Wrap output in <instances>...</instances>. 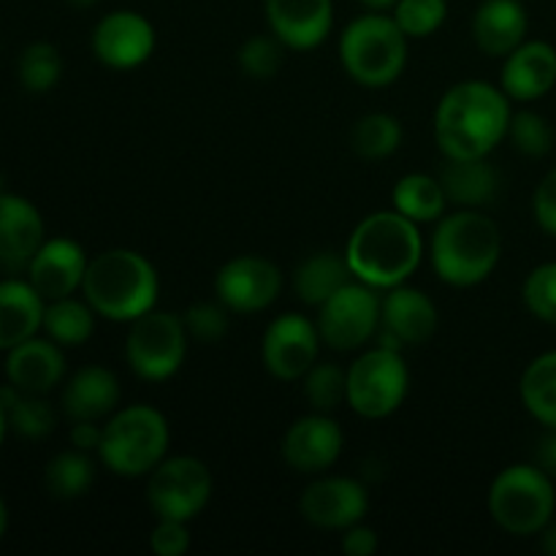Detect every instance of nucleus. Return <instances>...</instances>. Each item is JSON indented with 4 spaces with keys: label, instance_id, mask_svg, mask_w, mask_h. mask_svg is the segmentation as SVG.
I'll return each instance as SVG.
<instances>
[{
    "label": "nucleus",
    "instance_id": "8",
    "mask_svg": "<svg viewBox=\"0 0 556 556\" xmlns=\"http://www.w3.org/2000/svg\"><path fill=\"white\" fill-rule=\"evenodd\" d=\"M410 389L402 351L375 345L348 367V405L356 416L378 421L400 410Z\"/></svg>",
    "mask_w": 556,
    "mask_h": 556
},
{
    "label": "nucleus",
    "instance_id": "12",
    "mask_svg": "<svg viewBox=\"0 0 556 556\" xmlns=\"http://www.w3.org/2000/svg\"><path fill=\"white\" fill-rule=\"evenodd\" d=\"M282 291V271L261 255H237L215 275L217 302L231 313L250 315L271 307Z\"/></svg>",
    "mask_w": 556,
    "mask_h": 556
},
{
    "label": "nucleus",
    "instance_id": "11",
    "mask_svg": "<svg viewBox=\"0 0 556 556\" xmlns=\"http://www.w3.org/2000/svg\"><path fill=\"white\" fill-rule=\"evenodd\" d=\"M380 302L383 299L367 282L351 280L348 286H342L334 296H329L318 307L315 326H318L324 345L342 353L367 345L378 334Z\"/></svg>",
    "mask_w": 556,
    "mask_h": 556
},
{
    "label": "nucleus",
    "instance_id": "28",
    "mask_svg": "<svg viewBox=\"0 0 556 556\" xmlns=\"http://www.w3.org/2000/svg\"><path fill=\"white\" fill-rule=\"evenodd\" d=\"M394 210L410 217L413 223H432L445 215L448 195H445L443 182L429 174H407L394 185Z\"/></svg>",
    "mask_w": 556,
    "mask_h": 556
},
{
    "label": "nucleus",
    "instance_id": "9",
    "mask_svg": "<svg viewBox=\"0 0 556 556\" xmlns=\"http://www.w3.org/2000/svg\"><path fill=\"white\" fill-rule=\"evenodd\" d=\"M188 340L190 334L179 315L150 309L130 320L125 358L141 380L161 383L179 372L188 353Z\"/></svg>",
    "mask_w": 556,
    "mask_h": 556
},
{
    "label": "nucleus",
    "instance_id": "47",
    "mask_svg": "<svg viewBox=\"0 0 556 556\" xmlns=\"http://www.w3.org/2000/svg\"><path fill=\"white\" fill-rule=\"evenodd\" d=\"M358 5H364L367 11H389L394 9L396 0H356Z\"/></svg>",
    "mask_w": 556,
    "mask_h": 556
},
{
    "label": "nucleus",
    "instance_id": "36",
    "mask_svg": "<svg viewBox=\"0 0 556 556\" xmlns=\"http://www.w3.org/2000/svg\"><path fill=\"white\" fill-rule=\"evenodd\" d=\"M508 139L527 157H546L554 150V128L543 114L530 112V109L514 112L508 125Z\"/></svg>",
    "mask_w": 556,
    "mask_h": 556
},
{
    "label": "nucleus",
    "instance_id": "5",
    "mask_svg": "<svg viewBox=\"0 0 556 556\" xmlns=\"http://www.w3.org/2000/svg\"><path fill=\"white\" fill-rule=\"evenodd\" d=\"M340 60L356 85L389 87L407 65V36L386 11L356 16L340 36Z\"/></svg>",
    "mask_w": 556,
    "mask_h": 556
},
{
    "label": "nucleus",
    "instance_id": "19",
    "mask_svg": "<svg viewBox=\"0 0 556 556\" xmlns=\"http://www.w3.org/2000/svg\"><path fill=\"white\" fill-rule=\"evenodd\" d=\"M87 255L79 242L68 237H54L38 248L27 264V280L30 286L41 293L47 302L54 299L74 296L85 282L87 271Z\"/></svg>",
    "mask_w": 556,
    "mask_h": 556
},
{
    "label": "nucleus",
    "instance_id": "22",
    "mask_svg": "<svg viewBox=\"0 0 556 556\" xmlns=\"http://www.w3.org/2000/svg\"><path fill=\"white\" fill-rule=\"evenodd\" d=\"M5 378L11 386L27 394H49L65 375L63 348L54 340H30L20 342L16 348L5 351Z\"/></svg>",
    "mask_w": 556,
    "mask_h": 556
},
{
    "label": "nucleus",
    "instance_id": "44",
    "mask_svg": "<svg viewBox=\"0 0 556 556\" xmlns=\"http://www.w3.org/2000/svg\"><path fill=\"white\" fill-rule=\"evenodd\" d=\"M103 440V427H98V421H74L71 427V445L79 451H98Z\"/></svg>",
    "mask_w": 556,
    "mask_h": 556
},
{
    "label": "nucleus",
    "instance_id": "16",
    "mask_svg": "<svg viewBox=\"0 0 556 556\" xmlns=\"http://www.w3.org/2000/svg\"><path fill=\"white\" fill-rule=\"evenodd\" d=\"M369 497L364 483L345 476H326L309 483L299 500L304 519L320 530H342L358 525L367 516Z\"/></svg>",
    "mask_w": 556,
    "mask_h": 556
},
{
    "label": "nucleus",
    "instance_id": "40",
    "mask_svg": "<svg viewBox=\"0 0 556 556\" xmlns=\"http://www.w3.org/2000/svg\"><path fill=\"white\" fill-rule=\"evenodd\" d=\"M228 315H231V309L223 302H199L182 315V320L190 340L201 342V345H212V342H220L228 334Z\"/></svg>",
    "mask_w": 556,
    "mask_h": 556
},
{
    "label": "nucleus",
    "instance_id": "23",
    "mask_svg": "<svg viewBox=\"0 0 556 556\" xmlns=\"http://www.w3.org/2000/svg\"><path fill=\"white\" fill-rule=\"evenodd\" d=\"M530 16L521 0H483L472 16V41L489 58H508L527 41Z\"/></svg>",
    "mask_w": 556,
    "mask_h": 556
},
{
    "label": "nucleus",
    "instance_id": "43",
    "mask_svg": "<svg viewBox=\"0 0 556 556\" xmlns=\"http://www.w3.org/2000/svg\"><path fill=\"white\" fill-rule=\"evenodd\" d=\"M342 552L348 556H375L378 554V535L372 527H364L358 521V525L348 527L342 535Z\"/></svg>",
    "mask_w": 556,
    "mask_h": 556
},
{
    "label": "nucleus",
    "instance_id": "38",
    "mask_svg": "<svg viewBox=\"0 0 556 556\" xmlns=\"http://www.w3.org/2000/svg\"><path fill=\"white\" fill-rule=\"evenodd\" d=\"M527 309L543 324L556 326V261L535 266L521 288Z\"/></svg>",
    "mask_w": 556,
    "mask_h": 556
},
{
    "label": "nucleus",
    "instance_id": "1",
    "mask_svg": "<svg viewBox=\"0 0 556 556\" xmlns=\"http://www.w3.org/2000/svg\"><path fill=\"white\" fill-rule=\"evenodd\" d=\"M510 98L503 87L467 79L451 87L434 112V141L445 157H489L508 136Z\"/></svg>",
    "mask_w": 556,
    "mask_h": 556
},
{
    "label": "nucleus",
    "instance_id": "35",
    "mask_svg": "<svg viewBox=\"0 0 556 556\" xmlns=\"http://www.w3.org/2000/svg\"><path fill=\"white\" fill-rule=\"evenodd\" d=\"M304 396L315 413H334L348 402V372L331 362H315L304 375Z\"/></svg>",
    "mask_w": 556,
    "mask_h": 556
},
{
    "label": "nucleus",
    "instance_id": "15",
    "mask_svg": "<svg viewBox=\"0 0 556 556\" xmlns=\"http://www.w3.org/2000/svg\"><path fill=\"white\" fill-rule=\"evenodd\" d=\"M92 52L106 68H139L155 52V27L136 11H112L92 30Z\"/></svg>",
    "mask_w": 556,
    "mask_h": 556
},
{
    "label": "nucleus",
    "instance_id": "27",
    "mask_svg": "<svg viewBox=\"0 0 556 556\" xmlns=\"http://www.w3.org/2000/svg\"><path fill=\"white\" fill-rule=\"evenodd\" d=\"M353 280L345 255L315 253L304 258L293 271V291L309 307H320L329 296H334L342 286Z\"/></svg>",
    "mask_w": 556,
    "mask_h": 556
},
{
    "label": "nucleus",
    "instance_id": "32",
    "mask_svg": "<svg viewBox=\"0 0 556 556\" xmlns=\"http://www.w3.org/2000/svg\"><path fill=\"white\" fill-rule=\"evenodd\" d=\"M96 481V465L87 451H63L43 470V486L54 500H79Z\"/></svg>",
    "mask_w": 556,
    "mask_h": 556
},
{
    "label": "nucleus",
    "instance_id": "4",
    "mask_svg": "<svg viewBox=\"0 0 556 556\" xmlns=\"http://www.w3.org/2000/svg\"><path fill=\"white\" fill-rule=\"evenodd\" d=\"M503 237L497 223L478 210H459L440 217L432 233V266L443 282L472 288L500 264Z\"/></svg>",
    "mask_w": 556,
    "mask_h": 556
},
{
    "label": "nucleus",
    "instance_id": "20",
    "mask_svg": "<svg viewBox=\"0 0 556 556\" xmlns=\"http://www.w3.org/2000/svg\"><path fill=\"white\" fill-rule=\"evenodd\" d=\"M43 242L47 231L36 204L0 190V266L9 271L27 269Z\"/></svg>",
    "mask_w": 556,
    "mask_h": 556
},
{
    "label": "nucleus",
    "instance_id": "3",
    "mask_svg": "<svg viewBox=\"0 0 556 556\" xmlns=\"http://www.w3.org/2000/svg\"><path fill=\"white\" fill-rule=\"evenodd\" d=\"M157 291L161 282L155 266L136 250L123 248L96 255L87 264L81 282L87 304L96 309V315L114 324H130L139 315L155 309Z\"/></svg>",
    "mask_w": 556,
    "mask_h": 556
},
{
    "label": "nucleus",
    "instance_id": "17",
    "mask_svg": "<svg viewBox=\"0 0 556 556\" xmlns=\"http://www.w3.org/2000/svg\"><path fill=\"white\" fill-rule=\"evenodd\" d=\"M342 445H345V434L340 424L329 413L313 410L288 427L282 438V459L302 476H318L340 459Z\"/></svg>",
    "mask_w": 556,
    "mask_h": 556
},
{
    "label": "nucleus",
    "instance_id": "39",
    "mask_svg": "<svg viewBox=\"0 0 556 556\" xmlns=\"http://www.w3.org/2000/svg\"><path fill=\"white\" fill-rule=\"evenodd\" d=\"M239 65L253 79L266 81L282 68V43L277 36H250L239 47Z\"/></svg>",
    "mask_w": 556,
    "mask_h": 556
},
{
    "label": "nucleus",
    "instance_id": "46",
    "mask_svg": "<svg viewBox=\"0 0 556 556\" xmlns=\"http://www.w3.org/2000/svg\"><path fill=\"white\" fill-rule=\"evenodd\" d=\"M541 546L548 556H556V525H548L546 530L541 532Z\"/></svg>",
    "mask_w": 556,
    "mask_h": 556
},
{
    "label": "nucleus",
    "instance_id": "30",
    "mask_svg": "<svg viewBox=\"0 0 556 556\" xmlns=\"http://www.w3.org/2000/svg\"><path fill=\"white\" fill-rule=\"evenodd\" d=\"M519 394L538 424L556 429V351L532 358L521 375Z\"/></svg>",
    "mask_w": 556,
    "mask_h": 556
},
{
    "label": "nucleus",
    "instance_id": "34",
    "mask_svg": "<svg viewBox=\"0 0 556 556\" xmlns=\"http://www.w3.org/2000/svg\"><path fill=\"white\" fill-rule=\"evenodd\" d=\"M16 74H20V85L27 92H49L63 74V58H60L54 43L33 41L22 49Z\"/></svg>",
    "mask_w": 556,
    "mask_h": 556
},
{
    "label": "nucleus",
    "instance_id": "2",
    "mask_svg": "<svg viewBox=\"0 0 556 556\" xmlns=\"http://www.w3.org/2000/svg\"><path fill=\"white\" fill-rule=\"evenodd\" d=\"M353 280L367 286L396 288L418 269L424 258V239L418 223L396 210L372 212L353 228L345 248Z\"/></svg>",
    "mask_w": 556,
    "mask_h": 556
},
{
    "label": "nucleus",
    "instance_id": "26",
    "mask_svg": "<svg viewBox=\"0 0 556 556\" xmlns=\"http://www.w3.org/2000/svg\"><path fill=\"white\" fill-rule=\"evenodd\" d=\"M440 182H443L448 204L467 206H489L500 195V172L486 157H445L440 168Z\"/></svg>",
    "mask_w": 556,
    "mask_h": 556
},
{
    "label": "nucleus",
    "instance_id": "31",
    "mask_svg": "<svg viewBox=\"0 0 556 556\" xmlns=\"http://www.w3.org/2000/svg\"><path fill=\"white\" fill-rule=\"evenodd\" d=\"M0 400L5 405L11 432L25 440H43L47 434H52L58 416H54L52 405L43 400V394H27L9 383L0 389Z\"/></svg>",
    "mask_w": 556,
    "mask_h": 556
},
{
    "label": "nucleus",
    "instance_id": "7",
    "mask_svg": "<svg viewBox=\"0 0 556 556\" xmlns=\"http://www.w3.org/2000/svg\"><path fill=\"white\" fill-rule=\"evenodd\" d=\"M489 516L516 538L541 535L554 519V478L538 465H510L489 486Z\"/></svg>",
    "mask_w": 556,
    "mask_h": 556
},
{
    "label": "nucleus",
    "instance_id": "49",
    "mask_svg": "<svg viewBox=\"0 0 556 556\" xmlns=\"http://www.w3.org/2000/svg\"><path fill=\"white\" fill-rule=\"evenodd\" d=\"M5 530H9V508H5L3 497H0V541H3Z\"/></svg>",
    "mask_w": 556,
    "mask_h": 556
},
{
    "label": "nucleus",
    "instance_id": "42",
    "mask_svg": "<svg viewBox=\"0 0 556 556\" xmlns=\"http://www.w3.org/2000/svg\"><path fill=\"white\" fill-rule=\"evenodd\" d=\"M532 215L548 237H556V168L538 182L532 193Z\"/></svg>",
    "mask_w": 556,
    "mask_h": 556
},
{
    "label": "nucleus",
    "instance_id": "41",
    "mask_svg": "<svg viewBox=\"0 0 556 556\" xmlns=\"http://www.w3.org/2000/svg\"><path fill=\"white\" fill-rule=\"evenodd\" d=\"M150 546L157 556H182L190 548L188 521L157 519L155 530L150 535Z\"/></svg>",
    "mask_w": 556,
    "mask_h": 556
},
{
    "label": "nucleus",
    "instance_id": "6",
    "mask_svg": "<svg viewBox=\"0 0 556 556\" xmlns=\"http://www.w3.org/2000/svg\"><path fill=\"white\" fill-rule=\"evenodd\" d=\"M168 421L150 405H128L114 410L103 427L98 456L119 478L150 476L166 459Z\"/></svg>",
    "mask_w": 556,
    "mask_h": 556
},
{
    "label": "nucleus",
    "instance_id": "33",
    "mask_svg": "<svg viewBox=\"0 0 556 556\" xmlns=\"http://www.w3.org/2000/svg\"><path fill=\"white\" fill-rule=\"evenodd\" d=\"M402 144V125L400 119L386 112L364 114L356 119L351 130V147L364 161H383L394 155Z\"/></svg>",
    "mask_w": 556,
    "mask_h": 556
},
{
    "label": "nucleus",
    "instance_id": "25",
    "mask_svg": "<svg viewBox=\"0 0 556 556\" xmlns=\"http://www.w3.org/2000/svg\"><path fill=\"white\" fill-rule=\"evenodd\" d=\"M47 299L30 286V280L9 277L0 282V351H11L20 342L41 331Z\"/></svg>",
    "mask_w": 556,
    "mask_h": 556
},
{
    "label": "nucleus",
    "instance_id": "29",
    "mask_svg": "<svg viewBox=\"0 0 556 556\" xmlns=\"http://www.w3.org/2000/svg\"><path fill=\"white\" fill-rule=\"evenodd\" d=\"M41 329L60 348H79L96 331V309L87 304V299L85 302L74 296L54 299V302H47Z\"/></svg>",
    "mask_w": 556,
    "mask_h": 556
},
{
    "label": "nucleus",
    "instance_id": "21",
    "mask_svg": "<svg viewBox=\"0 0 556 556\" xmlns=\"http://www.w3.org/2000/svg\"><path fill=\"white\" fill-rule=\"evenodd\" d=\"M556 85V49L546 41H525L505 58L500 87L510 101H538Z\"/></svg>",
    "mask_w": 556,
    "mask_h": 556
},
{
    "label": "nucleus",
    "instance_id": "14",
    "mask_svg": "<svg viewBox=\"0 0 556 556\" xmlns=\"http://www.w3.org/2000/svg\"><path fill=\"white\" fill-rule=\"evenodd\" d=\"M438 331V307L432 299L418 288H407L405 282L389 288L380 302L378 345L402 351L410 345H424Z\"/></svg>",
    "mask_w": 556,
    "mask_h": 556
},
{
    "label": "nucleus",
    "instance_id": "37",
    "mask_svg": "<svg viewBox=\"0 0 556 556\" xmlns=\"http://www.w3.org/2000/svg\"><path fill=\"white\" fill-rule=\"evenodd\" d=\"M394 22L407 38H427L443 27L448 0H396Z\"/></svg>",
    "mask_w": 556,
    "mask_h": 556
},
{
    "label": "nucleus",
    "instance_id": "48",
    "mask_svg": "<svg viewBox=\"0 0 556 556\" xmlns=\"http://www.w3.org/2000/svg\"><path fill=\"white\" fill-rule=\"evenodd\" d=\"M9 416H5V405H3V400H0V445H3V440H5V434H9Z\"/></svg>",
    "mask_w": 556,
    "mask_h": 556
},
{
    "label": "nucleus",
    "instance_id": "45",
    "mask_svg": "<svg viewBox=\"0 0 556 556\" xmlns=\"http://www.w3.org/2000/svg\"><path fill=\"white\" fill-rule=\"evenodd\" d=\"M535 465L541 467V470H546L552 478H556V429H548L546 438L538 443Z\"/></svg>",
    "mask_w": 556,
    "mask_h": 556
},
{
    "label": "nucleus",
    "instance_id": "13",
    "mask_svg": "<svg viewBox=\"0 0 556 556\" xmlns=\"http://www.w3.org/2000/svg\"><path fill=\"white\" fill-rule=\"evenodd\" d=\"M320 331L309 318L299 313H286L275 318L261 342L264 367L277 380H302L318 362Z\"/></svg>",
    "mask_w": 556,
    "mask_h": 556
},
{
    "label": "nucleus",
    "instance_id": "10",
    "mask_svg": "<svg viewBox=\"0 0 556 556\" xmlns=\"http://www.w3.org/2000/svg\"><path fill=\"white\" fill-rule=\"evenodd\" d=\"M212 472L195 456L163 459L147 481V503L157 519L190 521L210 505Z\"/></svg>",
    "mask_w": 556,
    "mask_h": 556
},
{
    "label": "nucleus",
    "instance_id": "24",
    "mask_svg": "<svg viewBox=\"0 0 556 556\" xmlns=\"http://www.w3.org/2000/svg\"><path fill=\"white\" fill-rule=\"evenodd\" d=\"M119 380L112 369L81 367L63 389V413L71 421H101L109 418L119 405Z\"/></svg>",
    "mask_w": 556,
    "mask_h": 556
},
{
    "label": "nucleus",
    "instance_id": "18",
    "mask_svg": "<svg viewBox=\"0 0 556 556\" xmlns=\"http://www.w3.org/2000/svg\"><path fill=\"white\" fill-rule=\"evenodd\" d=\"M266 22L282 47L309 52L329 38L334 0H266Z\"/></svg>",
    "mask_w": 556,
    "mask_h": 556
},
{
    "label": "nucleus",
    "instance_id": "50",
    "mask_svg": "<svg viewBox=\"0 0 556 556\" xmlns=\"http://www.w3.org/2000/svg\"><path fill=\"white\" fill-rule=\"evenodd\" d=\"M65 3H68L71 9H92L98 0H65Z\"/></svg>",
    "mask_w": 556,
    "mask_h": 556
}]
</instances>
